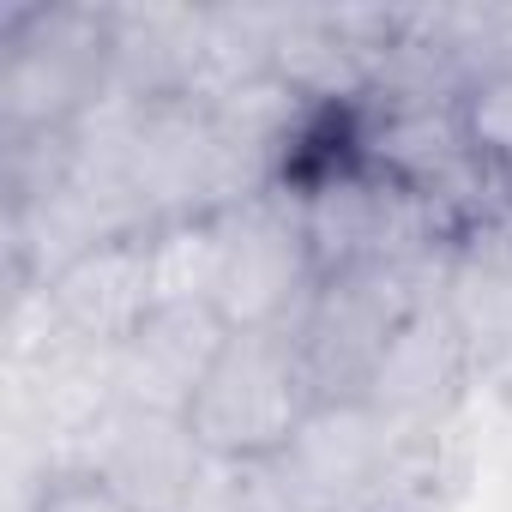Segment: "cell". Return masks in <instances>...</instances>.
Returning a JSON list of instances; mask_svg holds the SVG:
<instances>
[{
    "mask_svg": "<svg viewBox=\"0 0 512 512\" xmlns=\"http://www.w3.org/2000/svg\"><path fill=\"white\" fill-rule=\"evenodd\" d=\"M115 97V7H0V133H73Z\"/></svg>",
    "mask_w": 512,
    "mask_h": 512,
    "instance_id": "cell-1",
    "label": "cell"
},
{
    "mask_svg": "<svg viewBox=\"0 0 512 512\" xmlns=\"http://www.w3.org/2000/svg\"><path fill=\"white\" fill-rule=\"evenodd\" d=\"M320 410L290 332H229L199 398L187 404L193 440L217 464H272Z\"/></svg>",
    "mask_w": 512,
    "mask_h": 512,
    "instance_id": "cell-2",
    "label": "cell"
},
{
    "mask_svg": "<svg viewBox=\"0 0 512 512\" xmlns=\"http://www.w3.org/2000/svg\"><path fill=\"white\" fill-rule=\"evenodd\" d=\"M320 290V260L302 211L284 193H260L223 211V272L211 308L229 332H290Z\"/></svg>",
    "mask_w": 512,
    "mask_h": 512,
    "instance_id": "cell-3",
    "label": "cell"
},
{
    "mask_svg": "<svg viewBox=\"0 0 512 512\" xmlns=\"http://www.w3.org/2000/svg\"><path fill=\"white\" fill-rule=\"evenodd\" d=\"M476 398H482L476 356L464 350V338L446 320V308L428 302V308H416L392 332V344H386L362 404L374 416H386L392 428L416 434V428H446V422L470 416Z\"/></svg>",
    "mask_w": 512,
    "mask_h": 512,
    "instance_id": "cell-4",
    "label": "cell"
},
{
    "mask_svg": "<svg viewBox=\"0 0 512 512\" xmlns=\"http://www.w3.org/2000/svg\"><path fill=\"white\" fill-rule=\"evenodd\" d=\"M205 470H211V452L193 440L187 416L133 410V404H121L109 416V428L91 440V452L79 464V476H97L133 512H187Z\"/></svg>",
    "mask_w": 512,
    "mask_h": 512,
    "instance_id": "cell-5",
    "label": "cell"
},
{
    "mask_svg": "<svg viewBox=\"0 0 512 512\" xmlns=\"http://www.w3.org/2000/svg\"><path fill=\"white\" fill-rule=\"evenodd\" d=\"M229 326L217 308L205 302H157L115 350H109V374L121 404L133 410H163V416H187V404L199 398L211 362L223 356Z\"/></svg>",
    "mask_w": 512,
    "mask_h": 512,
    "instance_id": "cell-6",
    "label": "cell"
},
{
    "mask_svg": "<svg viewBox=\"0 0 512 512\" xmlns=\"http://www.w3.org/2000/svg\"><path fill=\"white\" fill-rule=\"evenodd\" d=\"M55 332L79 350H115L151 308H157V272H151V229L115 235L49 284H37Z\"/></svg>",
    "mask_w": 512,
    "mask_h": 512,
    "instance_id": "cell-7",
    "label": "cell"
},
{
    "mask_svg": "<svg viewBox=\"0 0 512 512\" xmlns=\"http://www.w3.org/2000/svg\"><path fill=\"white\" fill-rule=\"evenodd\" d=\"M464 133H470V145H476L488 163L512 169V55H500V61L464 91Z\"/></svg>",
    "mask_w": 512,
    "mask_h": 512,
    "instance_id": "cell-8",
    "label": "cell"
},
{
    "mask_svg": "<svg viewBox=\"0 0 512 512\" xmlns=\"http://www.w3.org/2000/svg\"><path fill=\"white\" fill-rule=\"evenodd\" d=\"M500 241H512V175H506V211H500Z\"/></svg>",
    "mask_w": 512,
    "mask_h": 512,
    "instance_id": "cell-9",
    "label": "cell"
}]
</instances>
